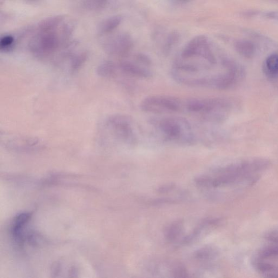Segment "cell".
I'll list each match as a JSON object with an SVG mask.
<instances>
[{
	"instance_id": "cell-15",
	"label": "cell",
	"mask_w": 278,
	"mask_h": 278,
	"mask_svg": "<svg viewBox=\"0 0 278 278\" xmlns=\"http://www.w3.org/2000/svg\"><path fill=\"white\" fill-rule=\"evenodd\" d=\"M183 225L181 223H176L170 226L166 232V238L168 240H175L182 232Z\"/></svg>"
},
{
	"instance_id": "cell-14",
	"label": "cell",
	"mask_w": 278,
	"mask_h": 278,
	"mask_svg": "<svg viewBox=\"0 0 278 278\" xmlns=\"http://www.w3.org/2000/svg\"><path fill=\"white\" fill-rule=\"evenodd\" d=\"M108 0H84V5L91 11H100L107 5Z\"/></svg>"
},
{
	"instance_id": "cell-3",
	"label": "cell",
	"mask_w": 278,
	"mask_h": 278,
	"mask_svg": "<svg viewBox=\"0 0 278 278\" xmlns=\"http://www.w3.org/2000/svg\"><path fill=\"white\" fill-rule=\"evenodd\" d=\"M152 124L163 142L181 145H191L194 142L192 127L184 118L167 117L155 120Z\"/></svg>"
},
{
	"instance_id": "cell-17",
	"label": "cell",
	"mask_w": 278,
	"mask_h": 278,
	"mask_svg": "<svg viewBox=\"0 0 278 278\" xmlns=\"http://www.w3.org/2000/svg\"><path fill=\"white\" fill-rule=\"evenodd\" d=\"M266 16L268 18L278 20V13L269 12L266 14Z\"/></svg>"
},
{
	"instance_id": "cell-10",
	"label": "cell",
	"mask_w": 278,
	"mask_h": 278,
	"mask_svg": "<svg viewBox=\"0 0 278 278\" xmlns=\"http://www.w3.org/2000/svg\"><path fill=\"white\" fill-rule=\"evenodd\" d=\"M64 16L57 15L47 18L39 23L38 30L40 33L54 32L64 21Z\"/></svg>"
},
{
	"instance_id": "cell-1",
	"label": "cell",
	"mask_w": 278,
	"mask_h": 278,
	"mask_svg": "<svg viewBox=\"0 0 278 278\" xmlns=\"http://www.w3.org/2000/svg\"><path fill=\"white\" fill-rule=\"evenodd\" d=\"M190 57H194L198 61L180 58L173 65L172 75L180 84L225 90L238 85L244 76L241 65L227 57L218 59L215 54L209 57L194 55Z\"/></svg>"
},
{
	"instance_id": "cell-13",
	"label": "cell",
	"mask_w": 278,
	"mask_h": 278,
	"mask_svg": "<svg viewBox=\"0 0 278 278\" xmlns=\"http://www.w3.org/2000/svg\"><path fill=\"white\" fill-rule=\"evenodd\" d=\"M266 75L271 78L278 77V54H272L267 57L264 65Z\"/></svg>"
},
{
	"instance_id": "cell-12",
	"label": "cell",
	"mask_w": 278,
	"mask_h": 278,
	"mask_svg": "<svg viewBox=\"0 0 278 278\" xmlns=\"http://www.w3.org/2000/svg\"><path fill=\"white\" fill-rule=\"evenodd\" d=\"M122 20V17L120 15L112 16L100 23L98 31L101 35L109 34L119 27Z\"/></svg>"
},
{
	"instance_id": "cell-6",
	"label": "cell",
	"mask_w": 278,
	"mask_h": 278,
	"mask_svg": "<svg viewBox=\"0 0 278 278\" xmlns=\"http://www.w3.org/2000/svg\"><path fill=\"white\" fill-rule=\"evenodd\" d=\"M109 127L112 132L119 141L133 145L138 141L136 126L132 119L125 116H116L109 120Z\"/></svg>"
},
{
	"instance_id": "cell-11",
	"label": "cell",
	"mask_w": 278,
	"mask_h": 278,
	"mask_svg": "<svg viewBox=\"0 0 278 278\" xmlns=\"http://www.w3.org/2000/svg\"><path fill=\"white\" fill-rule=\"evenodd\" d=\"M235 47L237 52L245 58L251 59L256 52V47L255 44L249 41L239 40L235 43Z\"/></svg>"
},
{
	"instance_id": "cell-2",
	"label": "cell",
	"mask_w": 278,
	"mask_h": 278,
	"mask_svg": "<svg viewBox=\"0 0 278 278\" xmlns=\"http://www.w3.org/2000/svg\"><path fill=\"white\" fill-rule=\"evenodd\" d=\"M269 166L265 159L243 160L216 170L214 177L199 178L196 183L203 186L231 187L242 192L255 184Z\"/></svg>"
},
{
	"instance_id": "cell-16",
	"label": "cell",
	"mask_w": 278,
	"mask_h": 278,
	"mask_svg": "<svg viewBox=\"0 0 278 278\" xmlns=\"http://www.w3.org/2000/svg\"><path fill=\"white\" fill-rule=\"evenodd\" d=\"M14 44V38L11 35L5 36L0 40V49L3 51L11 50Z\"/></svg>"
},
{
	"instance_id": "cell-9",
	"label": "cell",
	"mask_w": 278,
	"mask_h": 278,
	"mask_svg": "<svg viewBox=\"0 0 278 278\" xmlns=\"http://www.w3.org/2000/svg\"><path fill=\"white\" fill-rule=\"evenodd\" d=\"M30 218V215L27 213L20 214L16 217L13 223L11 233L14 239L18 242L23 241V232Z\"/></svg>"
},
{
	"instance_id": "cell-18",
	"label": "cell",
	"mask_w": 278,
	"mask_h": 278,
	"mask_svg": "<svg viewBox=\"0 0 278 278\" xmlns=\"http://www.w3.org/2000/svg\"><path fill=\"white\" fill-rule=\"evenodd\" d=\"M28 1H30V2H36V1H37V0H28Z\"/></svg>"
},
{
	"instance_id": "cell-4",
	"label": "cell",
	"mask_w": 278,
	"mask_h": 278,
	"mask_svg": "<svg viewBox=\"0 0 278 278\" xmlns=\"http://www.w3.org/2000/svg\"><path fill=\"white\" fill-rule=\"evenodd\" d=\"M233 105L226 99H192L184 102V109L191 115L210 122L225 120L232 111Z\"/></svg>"
},
{
	"instance_id": "cell-7",
	"label": "cell",
	"mask_w": 278,
	"mask_h": 278,
	"mask_svg": "<svg viewBox=\"0 0 278 278\" xmlns=\"http://www.w3.org/2000/svg\"><path fill=\"white\" fill-rule=\"evenodd\" d=\"M63 40L54 32L40 33L33 38L30 43L31 51L39 57L52 55L58 49Z\"/></svg>"
},
{
	"instance_id": "cell-5",
	"label": "cell",
	"mask_w": 278,
	"mask_h": 278,
	"mask_svg": "<svg viewBox=\"0 0 278 278\" xmlns=\"http://www.w3.org/2000/svg\"><path fill=\"white\" fill-rule=\"evenodd\" d=\"M141 109L155 114H170L184 109V102L173 96L155 95L146 98L141 105Z\"/></svg>"
},
{
	"instance_id": "cell-8",
	"label": "cell",
	"mask_w": 278,
	"mask_h": 278,
	"mask_svg": "<svg viewBox=\"0 0 278 278\" xmlns=\"http://www.w3.org/2000/svg\"><path fill=\"white\" fill-rule=\"evenodd\" d=\"M133 40L129 35L122 34L108 38L103 44L104 51L118 57H126L133 47Z\"/></svg>"
}]
</instances>
